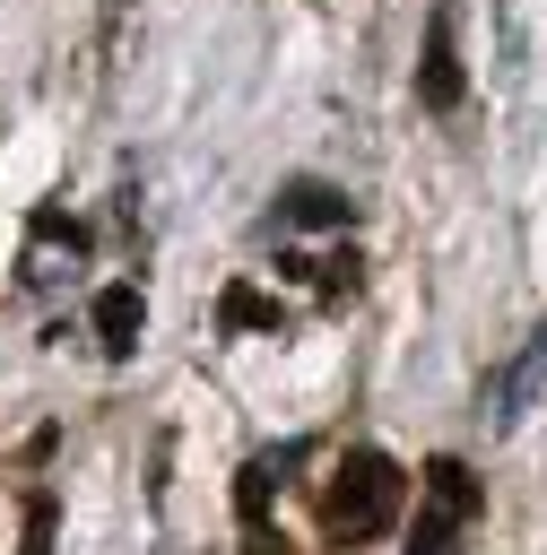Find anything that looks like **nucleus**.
Here are the masks:
<instances>
[{
  "label": "nucleus",
  "mask_w": 547,
  "mask_h": 555,
  "mask_svg": "<svg viewBox=\"0 0 547 555\" xmlns=\"http://www.w3.org/2000/svg\"><path fill=\"white\" fill-rule=\"evenodd\" d=\"M399 503H408L399 460L373 451V442H356V451H339L330 477H321V538H330V546H365V538H382V529L399 520Z\"/></svg>",
  "instance_id": "1"
},
{
  "label": "nucleus",
  "mask_w": 547,
  "mask_h": 555,
  "mask_svg": "<svg viewBox=\"0 0 547 555\" xmlns=\"http://www.w3.org/2000/svg\"><path fill=\"white\" fill-rule=\"evenodd\" d=\"M486 486L469 477V460H425L417 477V529H408V555H460V529L478 520Z\"/></svg>",
  "instance_id": "2"
},
{
  "label": "nucleus",
  "mask_w": 547,
  "mask_h": 555,
  "mask_svg": "<svg viewBox=\"0 0 547 555\" xmlns=\"http://www.w3.org/2000/svg\"><path fill=\"white\" fill-rule=\"evenodd\" d=\"M417 95H425V113H460V95H469V78H460V52H451V17H443V9H434V26H425Z\"/></svg>",
  "instance_id": "3"
},
{
  "label": "nucleus",
  "mask_w": 547,
  "mask_h": 555,
  "mask_svg": "<svg viewBox=\"0 0 547 555\" xmlns=\"http://www.w3.org/2000/svg\"><path fill=\"white\" fill-rule=\"evenodd\" d=\"M96 338H104V356H130L139 347V330H148V304H139V286L122 278V286H96Z\"/></svg>",
  "instance_id": "4"
},
{
  "label": "nucleus",
  "mask_w": 547,
  "mask_h": 555,
  "mask_svg": "<svg viewBox=\"0 0 547 555\" xmlns=\"http://www.w3.org/2000/svg\"><path fill=\"white\" fill-rule=\"evenodd\" d=\"M26 234H35V243H26V269H17L26 286H43V278H52V251H69V260L87 251V234H78L61 208H35V225H26Z\"/></svg>",
  "instance_id": "5"
},
{
  "label": "nucleus",
  "mask_w": 547,
  "mask_h": 555,
  "mask_svg": "<svg viewBox=\"0 0 547 555\" xmlns=\"http://www.w3.org/2000/svg\"><path fill=\"white\" fill-rule=\"evenodd\" d=\"M287 217H295V225H347L356 199H347L339 182H287Z\"/></svg>",
  "instance_id": "6"
},
{
  "label": "nucleus",
  "mask_w": 547,
  "mask_h": 555,
  "mask_svg": "<svg viewBox=\"0 0 547 555\" xmlns=\"http://www.w3.org/2000/svg\"><path fill=\"white\" fill-rule=\"evenodd\" d=\"M217 321H226V330H287V304L260 295V286H226V295H217Z\"/></svg>",
  "instance_id": "7"
},
{
  "label": "nucleus",
  "mask_w": 547,
  "mask_h": 555,
  "mask_svg": "<svg viewBox=\"0 0 547 555\" xmlns=\"http://www.w3.org/2000/svg\"><path fill=\"white\" fill-rule=\"evenodd\" d=\"M52 529H61V503H52V494H26V538H17V555H52Z\"/></svg>",
  "instance_id": "8"
},
{
  "label": "nucleus",
  "mask_w": 547,
  "mask_h": 555,
  "mask_svg": "<svg viewBox=\"0 0 547 555\" xmlns=\"http://www.w3.org/2000/svg\"><path fill=\"white\" fill-rule=\"evenodd\" d=\"M313 269H321V295H356V269H365V260H356V251H330V260H313Z\"/></svg>",
  "instance_id": "9"
}]
</instances>
